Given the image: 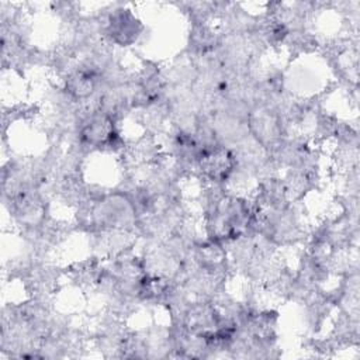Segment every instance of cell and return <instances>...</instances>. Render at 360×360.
Here are the masks:
<instances>
[{
  "label": "cell",
  "mask_w": 360,
  "mask_h": 360,
  "mask_svg": "<svg viewBox=\"0 0 360 360\" xmlns=\"http://www.w3.org/2000/svg\"><path fill=\"white\" fill-rule=\"evenodd\" d=\"M72 146L87 155L91 152L120 153L127 145L118 131V121L98 108L83 105Z\"/></svg>",
  "instance_id": "obj_1"
},
{
  "label": "cell",
  "mask_w": 360,
  "mask_h": 360,
  "mask_svg": "<svg viewBox=\"0 0 360 360\" xmlns=\"http://www.w3.org/2000/svg\"><path fill=\"white\" fill-rule=\"evenodd\" d=\"M249 135L269 153L288 136V127L276 107L266 101L255 103L246 115Z\"/></svg>",
  "instance_id": "obj_2"
},
{
  "label": "cell",
  "mask_w": 360,
  "mask_h": 360,
  "mask_svg": "<svg viewBox=\"0 0 360 360\" xmlns=\"http://www.w3.org/2000/svg\"><path fill=\"white\" fill-rule=\"evenodd\" d=\"M101 30V39L107 45L121 48L132 46L145 31V25L136 14L127 6L110 8L101 17H97Z\"/></svg>",
  "instance_id": "obj_3"
},
{
  "label": "cell",
  "mask_w": 360,
  "mask_h": 360,
  "mask_svg": "<svg viewBox=\"0 0 360 360\" xmlns=\"http://www.w3.org/2000/svg\"><path fill=\"white\" fill-rule=\"evenodd\" d=\"M236 169L233 150L225 145L215 143L202 148L195 163L194 172L208 184L224 186L229 181Z\"/></svg>",
  "instance_id": "obj_4"
},
{
  "label": "cell",
  "mask_w": 360,
  "mask_h": 360,
  "mask_svg": "<svg viewBox=\"0 0 360 360\" xmlns=\"http://www.w3.org/2000/svg\"><path fill=\"white\" fill-rule=\"evenodd\" d=\"M69 276L72 281L82 288L96 287L97 281L104 270V266L100 263L98 257H91L79 263H75L69 269Z\"/></svg>",
  "instance_id": "obj_5"
}]
</instances>
